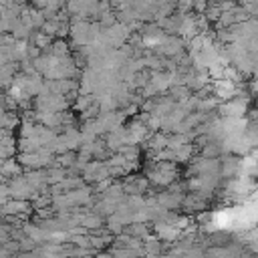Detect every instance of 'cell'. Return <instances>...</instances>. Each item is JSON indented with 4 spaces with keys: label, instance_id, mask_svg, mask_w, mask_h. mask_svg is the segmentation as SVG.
I'll use <instances>...</instances> for the list:
<instances>
[{
    "label": "cell",
    "instance_id": "1",
    "mask_svg": "<svg viewBox=\"0 0 258 258\" xmlns=\"http://www.w3.org/2000/svg\"><path fill=\"white\" fill-rule=\"evenodd\" d=\"M125 232H129L131 236H135V238H145L147 236V226L145 224H139V222H133L131 226H129V230H125Z\"/></svg>",
    "mask_w": 258,
    "mask_h": 258
},
{
    "label": "cell",
    "instance_id": "2",
    "mask_svg": "<svg viewBox=\"0 0 258 258\" xmlns=\"http://www.w3.org/2000/svg\"><path fill=\"white\" fill-rule=\"evenodd\" d=\"M95 258H111V256H109V254H97Z\"/></svg>",
    "mask_w": 258,
    "mask_h": 258
}]
</instances>
